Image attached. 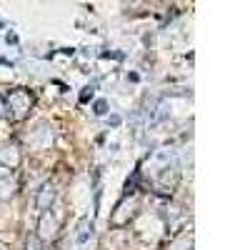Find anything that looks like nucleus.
Listing matches in <instances>:
<instances>
[{
	"label": "nucleus",
	"instance_id": "nucleus-8",
	"mask_svg": "<svg viewBox=\"0 0 250 250\" xmlns=\"http://www.w3.org/2000/svg\"><path fill=\"white\" fill-rule=\"evenodd\" d=\"M25 250H43V243H40V238L35 233H30L25 238Z\"/></svg>",
	"mask_w": 250,
	"mask_h": 250
},
{
	"label": "nucleus",
	"instance_id": "nucleus-5",
	"mask_svg": "<svg viewBox=\"0 0 250 250\" xmlns=\"http://www.w3.org/2000/svg\"><path fill=\"white\" fill-rule=\"evenodd\" d=\"M135 208H138V200L133 198V200H128V198H125L118 208H115V213L110 215V223L115 225V228H120V225H125V223H128L133 215H135Z\"/></svg>",
	"mask_w": 250,
	"mask_h": 250
},
{
	"label": "nucleus",
	"instance_id": "nucleus-3",
	"mask_svg": "<svg viewBox=\"0 0 250 250\" xmlns=\"http://www.w3.org/2000/svg\"><path fill=\"white\" fill-rule=\"evenodd\" d=\"M55 198H58V188H55V183L45 180L43 185L38 188V193H35V208H38L40 213H48V210H53Z\"/></svg>",
	"mask_w": 250,
	"mask_h": 250
},
{
	"label": "nucleus",
	"instance_id": "nucleus-9",
	"mask_svg": "<svg viewBox=\"0 0 250 250\" xmlns=\"http://www.w3.org/2000/svg\"><path fill=\"white\" fill-rule=\"evenodd\" d=\"M170 250H193V238H180V240H175Z\"/></svg>",
	"mask_w": 250,
	"mask_h": 250
},
{
	"label": "nucleus",
	"instance_id": "nucleus-7",
	"mask_svg": "<svg viewBox=\"0 0 250 250\" xmlns=\"http://www.w3.org/2000/svg\"><path fill=\"white\" fill-rule=\"evenodd\" d=\"M15 190H18V185H15V180L10 178V173L0 175V200H10V198L15 195Z\"/></svg>",
	"mask_w": 250,
	"mask_h": 250
},
{
	"label": "nucleus",
	"instance_id": "nucleus-10",
	"mask_svg": "<svg viewBox=\"0 0 250 250\" xmlns=\"http://www.w3.org/2000/svg\"><path fill=\"white\" fill-rule=\"evenodd\" d=\"M105 113H108V103L105 100L95 103V115H105Z\"/></svg>",
	"mask_w": 250,
	"mask_h": 250
},
{
	"label": "nucleus",
	"instance_id": "nucleus-6",
	"mask_svg": "<svg viewBox=\"0 0 250 250\" xmlns=\"http://www.w3.org/2000/svg\"><path fill=\"white\" fill-rule=\"evenodd\" d=\"M20 160H23V155H20V148L15 143H5L3 148H0V163L5 165V168H18L20 165Z\"/></svg>",
	"mask_w": 250,
	"mask_h": 250
},
{
	"label": "nucleus",
	"instance_id": "nucleus-12",
	"mask_svg": "<svg viewBox=\"0 0 250 250\" xmlns=\"http://www.w3.org/2000/svg\"><path fill=\"white\" fill-rule=\"evenodd\" d=\"M0 250H10V248H8V245H5L3 240H0Z\"/></svg>",
	"mask_w": 250,
	"mask_h": 250
},
{
	"label": "nucleus",
	"instance_id": "nucleus-11",
	"mask_svg": "<svg viewBox=\"0 0 250 250\" xmlns=\"http://www.w3.org/2000/svg\"><path fill=\"white\" fill-rule=\"evenodd\" d=\"M8 115V108H5V100L0 98V118H5Z\"/></svg>",
	"mask_w": 250,
	"mask_h": 250
},
{
	"label": "nucleus",
	"instance_id": "nucleus-2",
	"mask_svg": "<svg viewBox=\"0 0 250 250\" xmlns=\"http://www.w3.org/2000/svg\"><path fill=\"white\" fill-rule=\"evenodd\" d=\"M35 235L40 238V243H53L60 235V220L53 210L48 213H40L38 225H35Z\"/></svg>",
	"mask_w": 250,
	"mask_h": 250
},
{
	"label": "nucleus",
	"instance_id": "nucleus-4",
	"mask_svg": "<svg viewBox=\"0 0 250 250\" xmlns=\"http://www.w3.org/2000/svg\"><path fill=\"white\" fill-rule=\"evenodd\" d=\"M93 235H95V225H93V220H90V218H80L78 225H75V233H73L75 245H78V248H85V245L93 240Z\"/></svg>",
	"mask_w": 250,
	"mask_h": 250
},
{
	"label": "nucleus",
	"instance_id": "nucleus-1",
	"mask_svg": "<svg viewBox=\"0 0 250 250\" xmlns=\"http://www.w3.org/2000/svg\"><path fill=\"white\" fill-rule=\"evenodd\" d=\"M5 108H8V115L13 120H25L30 115V108H33V95L23 88H15V90L8 93Z\"/></svg>",
	"mask_w": 250,
	"mask_h": 250
}]
</instances>
